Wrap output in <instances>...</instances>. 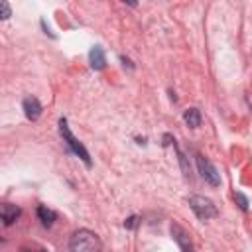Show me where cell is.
Segmentation results:
<instances>
[{
  "label": "cell",
  "instance_id": "obj_1",
  "mask_svg": "<svg viewBox=\"0 0 252 252\" xmlns=\"http://www.w3.org/2000/svg\"><path fill=\"white\" fill-rule=\"evenodd\" d=\"M69 250L71 252H100L102 242L96 232L89 228H79L69 238Z\"/></svg>",
  "mask_w": 252,
  "mask_h": 252
},
{
  "label": "cell",
  "instance_id": "obj_2",
  "mask_svg": "<svg viewBox=\"0 0 252 252\" xmlns=\"http://www.w3.org/2000/svg\"><path fill=\"white\" fill-rule=\"evenodd\" d=\"M59 134H61V138H63V142H65V146L77 156V158H81L83 161H85V165L87 167H91V156H89V152H87V148L73 136V132L69 130V124H67V120L65 118H61L59 120Z\"/></svg>",
  "mask_w": 252,
  "mask_h": 252
},
{
  "label": "cell",
  "instance_id": "obj_3",
  "mask_svg": "<svg viewBox=\"0 0 252 252\" xmlns=\"http://www.w3.org/2000/svg\"><path fill=\"white\" fill-rule=\"evenodd\" d=\"M189 207H191V211H193L201 220L215 219V217L219 215L217 205H215L211 199L203 197V195H191V197H189Z\"/></svg>",
  "mask_w": 252,
  "mask_h": 252
},
{
  "label": "cell",
  "instance_id": "obj_4",
  "mask_svg": "<svg viewBox=\"0 0 252 252\" xmlns=\"http://www.w3.org/2000/svg\"><path fill=\"white\" fill-rule=\"evenodd\" d=\"M197 167H199L201 177H203L209 185H213V187H219V185H220V173H219V169H217L207 158L197 156Z\"/></svg>",
  "mask_w": 252,
  "mask_h": 252
},
{
  "label": "cell",
  "instance_id": "obj_5",
  "mask_svg": "<svg viewBox=\"0 0 252 252\" xmlns=\"http://www.w3.org/2000/svg\"><path fill=\"white\" fill-rule=\"evenodd\" d=\"M171 238L177 242V246L181 248V252H195L193 248V242H191V236L187 234V230L183 226H179L177 222H171Z\"/></svg>",
  "mask_w": 252,
  "mask_h": 252
},
{
  "label": "cell",
  "instance_id": "obj_6",
  "mask_svg": "<svg viewBox=\"0 0 252 252\" xmlns=\"http://www.w3.org/2000/svg\"><path fill=\"white\" fill-rule=\"evenodd\" d=\"M22 108H24V114H26L28 120H37L41 116V112H43L41 102L35 96H26L24 102H22Z\"/></svg>",
  "mask_w": 252,
  "mask_h": 252
},
{
  "label": "cell",
  "instance_id": "obj_7",
  "mask_svg": "<svg viewBox=\"0 0 252 252\" xmlns=\"http://www.w3.org/2000/svg\"><path fill=\"white\" fill-rule=\"evenodd\" d=\"M0 215H2V222L4 226H10L18 220V217L22 215V209L18 205H12V203H4L2 209H0Z\"/></svg>",
  "mask_w": 252,
  "mask_h": 252
},
{
  "label": "cell",
  "instance_id": "obj_8",
  "mask_svg": "<svg viewBox=\"0 0 252 252\" xmlns=\"http://www.w3.org/2000/svg\"><path fill=\"white\" fill-rule=\"evenodd\" d=\"M89 63L94 71H102L104 65H106V57H104V51L100 45H94L91 51H89Z\"/></svg>",
  "mask_w": 252,
  "mask_h": 252
},
{
  "label": "cell",
  "instance_id": "obj_9",
  "mask_svg": "<svg viewBox=\"0 0 252 252\" xmlns=\"http://www.w3.org/2000/svg\"><path fill=\"white\" fill-rule=\"evenodd\" d=\"M35 213H37L39 222H41L45 228L53 226V222H55V219H57V215H55V211H53V209H49V207H45V205H39Z\"/></svg>",
  "mask_w": 252,
  "mask_h": 252
},
{
  "label": "cell",
  "instance_id": "obj_10",
  "mask_svg": "<svg viewBox=\"0 0 252 252\" xmlns=\"http://www.w3.org/2000/svg\"><path fill=\"white\" fill-rule=\"evenodd\" d=\"M183 120H185L187 126L199 128V126H201V112H199V108H187V110L183 112Z\"/></svg>",
  "mask_w": 252,
  "mask_h": 252
},
{
  "label": "cell",
  "instance_id": "obj_11",
  "mask_svg": "<svg viewBox=\"0 0 252 252\" xmlns=\"http://www.w3.org/2000/svg\"><path fill=\"white\" fill-rule=\"evenodd\" d=\"M234 199L238 201V207H240L242 211H248V199H246L242 193H234Z\"/></svg>",
  "mask_w": 252,
  "mask_h": 252
},
{
  "label": "cell",
  "instance_id": "obj_12",
  "mask_svg": "<svg viewBox=\"0 0 252 252\" xmlns=\"http://www.w3.org/2000/svg\"><path fill=\"white\" fill-rule=\"evenodd\" d=\"M0 10H2V20H8L10 18V6H8V2H0Z\"/></svg>",
  "mask_w": 252,
  "mask_h": 252
},
{
  "label": "cell",
  "instance_id": "obj_13",
  "mask_svg": "<svg viewBox=\"0 0 252 252\" xmlns=\"http://www.w3.org/2000/svg\"><path fill=\"white\" fill-rule=\"evenodd\" d=\"M136 220H138L136 217H130L128 220H124V226H126V228H134V226H136Z\"/></svg>",
  "mask_w": 252,
  "mask_h": 252
},
{
  "label": "cell",
  "instance_id": "obj_14",
  "mask_svg": "<svg viewBox=\"0 0 252 252\" xmlns=\"http://www.w3.org/2000/svg\"><path fill=\"white\" fill-rule=\"evenodd\" d=\"M20 252H45L43 248H22Z\"/></svg>",
  "mask_w": 252,
  "mask_h": 252
}]
</instances>
